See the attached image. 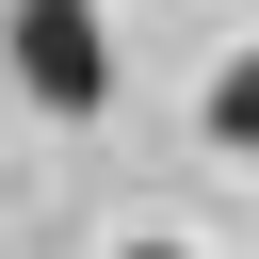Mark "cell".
Segmentation results:
<instances>
[{
  "label": "cell",
  "instance_id": "obj_1",
  "mask_svg": "<svg viewBox=\"0 0 259 259\" xmlns=\"http://www.w3.org/2000/svg\"><path fill=\"white\" fill-rule=\"evenodd\" d=\"M16 81H32V113H97V97H113L97 0H16Z\"/></svg>",
  "mask_w": 259,
  "mask_h": 259
},
{
  "label": "cell",
  "instance_id": "obj_2",
  "mask_svg": "<svg viewBox=\"0 0 259 259\" xmlns=\"http://www.w3.org/2000/svg\"><path fill=\"white\" fill-rule=\"evenodd\" d=\"M210 146H243V162H259V49H243V65L210 81Z\"/></svg>",
  "mask_w": 259,
  "mask_h": 259
}]
</instances>
